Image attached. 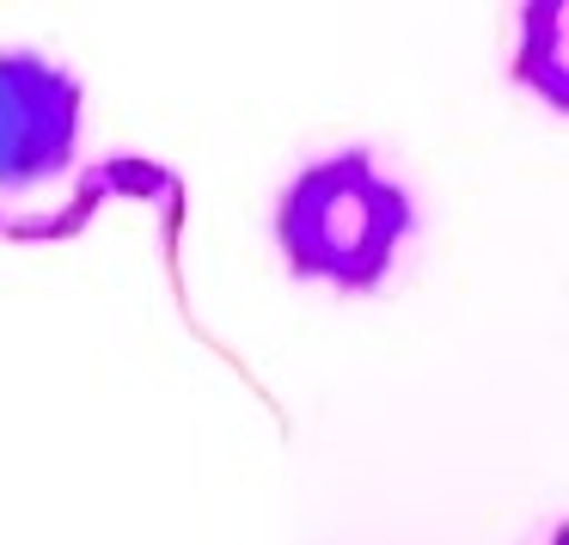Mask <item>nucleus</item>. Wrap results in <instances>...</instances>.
<instances>
[{"label":"nucleus","instance_id":"nucleus-1","mask_svg":"<svg viewBox=\"0 0 569 545\" xmlns=\"http://www.w3.org/2000/svg\"><path fill=\"white\" fill-rule=\"evenodd\" d=\"M270 234L295 283L373 295L417 234V202L368 148H343L288 178Z\"/></svg>","mask_w":569,"mask_h":545},{"label":"nucleus","instance_id":"nucleus-3","mask_svg":"<svg viewBox=\"0 0 569 545\" xmlns=\"http://www.w3.org/2000/svg\"><path fill=\"white\" fill-rule=\"evenodd\" d=\"M515 75L539 87L551 105H563V0H545L520 13V62Z\"/></svg>","mask_w":569,"mask_h":545},{"label":"nucleus","instance_id":"nucleus-2","mask_svg":"<svg viewBox=\"0 0 569 545\" xmlns=\"http://www.w3.org/2000/svg\"><path fill=\"white\" fill-rule=\"evenodd\" d=\"M87 87L38 50H0V197L50 185L74 166Z\"/></svg>","mask_w":569,"mask_h":545}]
</instances>
